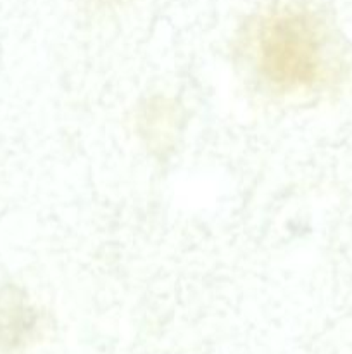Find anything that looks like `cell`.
<instances>
[{
	"label": "cell",
	"mask_w": 352,
	"mask_h": 354,
	"mask_svg": "<svg viewBox=\"0 0 352 354\" xmlns=\"http://www.w3.org/2000/svg\"><path fill=\"white\" fill-rule=\"evenodd\" d=\"M255 52L264 78L289 90L314 85L328 64L323 26L313 14L295 7L264 17L255 37Z\"/></svg>",
	"instance_id": "cell-1"
},
{
	"label": "cell",
	"mask_w": 352,
	"mask_h": 354,
	"mask_svg": "<svg viewBox=\"0 0 352 354\" xmlns=\"http://www.w3.org/2000/svg\"><path fill=\"white\" fill-rule=\"evenodd\" d=\"M35 325V315L16 290L0 294V349L9 351L23 344Z\"/></svg>",
	"instance_id": "cell-2"
}]
</instances>
